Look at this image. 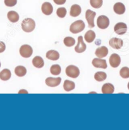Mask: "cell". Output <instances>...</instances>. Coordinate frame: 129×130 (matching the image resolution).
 <instances>
[{"label": "cell", "instance_id": "6da1fadb", "mask_svg": "<svg viewBox=\"0 0 129 130\" xmlns=\"http://www.w3.org/2000/svg\"><path fill=\"white\" fill-rule=\"evenodd\" d=\"M36 27V22L32 19L27 18L22 21V28L24 32H31L35 29Z\"/></svg>", "mask_w": 129, "mask_h": 130}, {"label": "cell", "instance_id": "7a4b0ae2", "mask_svg": "<svg viewBox=\"0 0 129 130\" xmlns=\"http://www.w3.org/2000/svg\"><path fill=\"white\" fill-rule=\"evenodd\" d=\"M85 23L82 20H77V21L71 23L70 27V31L72 34H78L79 32H82L84 28H85Z\"/></svg>", "mask_w": 129, "mask_h": 130}, {"label": "cell", "instance_id": "3957f363", "mask_svg": "<svg viewBox=\"0 0 129 130\" xmlns=\"http://www.w3.org/2000/svg\"><path fill=\"white\" fill-rule=\"evenodd\" d=\"M66 75L72 78H76L80 75V70L79 68L74 65H70L67 66L65 70Z\"/></svg>", "mask_w": 129, "mask_h": 130}, {"label": "cell", "instance_id": "277c9868", "mask_svg": "<svg viewBox=\"0 0 129 130\" xmlns=\"http://www.w3.org/2000/svg\"><path fill=\"white\" fill-rule=\"evenodd\" d=\"M19 52H20V54L22 57L25 58H28L32 56V53H33V49L31 45L25 44V45H22L20 47Z\"/></svg>", "mask_w": 129, "mask_h": 130}, {"label": "cell", "instance_id": "5b68a950", "mask_svg": "<svg viewBox=\"0 0 129 130\" xmlns=\"http://www.w3.org/2000/svg\"><path fill=\"white\" fill-rule=\"evenodd\" d=\"M109 20L105 15H101L97 19V25L101 29H106L109 27Z\"/></svg>", "mask_w": 129, "mask_h": 130}, {"label": "cell", "instance_id": "8992f818", "mask_svg": "<svg viewBox=\"0 0 129 130\" xmlns=\"http://www.w3.org/2000/svg\"><path fill=\"white\" fill-rule=\"evenodd\" d=\"M96 15L95 11L91 10H87L85 12V19L88 23L89 28H93L94 27V18Z\"/></svg>", "mask_w": 129, "mask_h": 130}, {"label": "cell", "instance_id": "52a82bcc", "mask_svg": "<svg viewBox=\"0 0 129 130\" xmlns=\"http://www.w3.org/2000/svg\"><path fill=\"white\" fill-rule=\"evenodd\" d=\"M114 30L117 34L123 35L127 32V25L123 22H119L114 25Z\"/></svg>", "mask_w": 129, "mask_h": 130}, {"label": "cell", "instance_id": "ba28073f", "mask_svg": "<svg viewBox=\"0 0 129 130\" xmlns=\"http://www.w3.org/2000/svg\"><path fill=\"white\" fill-rule=\"evenodd\" d=\"M109 44L112 48L114 49H120L122 47L123 45V40L121 39L114 37L109 40Z\"/></svg>", "mask_w": 129, "mask_h": 130}, {"label": "cell", "instance_id": "9c48e42d", "mask_svg": "<svg viewBox=\"0 0 129 130\" xmlns=\"http://www.w3.org/2000/svg\"><path fill=\"white\" fill-rule=\"evenodd\" d=\"M110 66L113 68H117L121 63V58L117 54H113L111 55L109 59Z\"/></svg>", "mask_w": 129, "mask_h": 130}, {"label": "cell", "instance_id": "30bf717a", "mask_svg": "<svg viewBox=\"0 0 129 130\" xmlns=\"http://www.w3.org/2000/svg\"><path fill=\"white\" fill-rule=\"evenodd\" d=\"M61 82H62V78L60 77H48L45 80L46 84L50 87H55L58 86L60 84Z\"/></svg>", "mask_w": 129, "mask_h": 130}, {"label": "cell", "instance_id": "8fae6325", "mask_svg": "<svg viewBox=\"0 0 129 130\" xmlns=\"http://www.w3.org/2000/svg\"><path fill=\"white\" fill-rule=\"evenodd\" d=\"M92 64L94 67L97 68L106 69L108 67L106 61L105 59H102L99 58H94L92 60Z\"/></svg>", "mask_w": 129, "mask_h": 130}, {"label": "cell", "instance_id": "7c38bea8", "mask_svg": "<svg viewBox=\"0 0 129 130\" xmlns=\"http://www.w3.org/2000/svg\"><path fill=\"white\" fill-rule=\"evenodd\" d=\"M86 44L84 43V41H83V37L82 36H79L78 37V44L75 47V52L77 53H82L85 52L86 50Z\"/></svg>", "mask_w": 129, "mask_h": 130}, {"label": "cell", "instance_id": "4fadbf2b", "mask_svg": "<svg viewBox=\"0 0 129 130\" xmlns=\"http://www.w3.org/2000/svg\"><path fill=\"white\" fill-rule=\"evenodd\" d=\"M42 12L46 15H50L53 11V7L49 2H44L41 6Z\"/></svg>", "mask_w": 129, "mask_h": 130}, {"label": "cell", "instance_id": "5bb4252c", "mask_svg": "<svg viewBox=\"0 0 129 130\" xmlns=\"http://www.w3.org/2000/svg\"><path fill=\"white\" fill-rule=\"evenodd\" d=\"M113 10L115 13L118 15H122L125 12V6L122 3L118 2L114 5Z\"/></svg>", "mask_w": 129, "mask_h": 130}, {"label": "cell", "instance_id": "9a60e30c", "mask_svg": "<svg viewBox=\"0 0 129 130\" xmlns=\"http://www.w3.org/2000/svg\"><path fill=\"white\" fill-rule=\"evenodd\" d=\"M108 54V49L105 46H101L98 47L96 50L95 54L96 56L99 58H103L106 57Z\"/></svg>", "mask_w": 129, "mask_h": 130}, {"label": "cell", "instance_id": "2e32d148", "mask_svg": "<svg viewBox=\"0 0 129 130\" xmlns=\"http://www.w3.org/2000/svg\"><path fill=\"white\" fill-rule=\"evenodd\" d=\"M81 7L79 5H73L70 8V16L73 17H77L80 15V14L81 13Z\"/></svg>", "mask_w": 129, "mask_h": 130}, {"label": "cell", "instance_id": "e0dca14e", "mask_svg": "<svg viewBox=\"0 0 129 130\" xmlns=\"http://www.w3.org/2000/svg\"><path fill=\"white\" fill-rule=\"evenodd\" d=\"M101 90H102L103 93H105V94H111V93L114 92V87L113 86V84L107 83V84H105L103 85Z\"/></svg>", "mask_w": 129, "mask_h": 130}, {"label": "cell", "instance_id": "ac0fdd59", "mask_svg": "<svg viewBox=\"0 0 129 130\" xmlns=\"http://www.w3.org/2000/svg\"><path fill=\"white\" fill-rule=\"evenodd\" d=\"M46 58L49 60L52 61H56L59 59L60 54L58 51L54 50H50L47 52L46 53Z\"/></svg>", "mask_w": 129, "mask_h": 130}, {"label": "cell", "instance_id": "d6986e66", "mask_svg": "<svg viewBox=\"0 0 129 130\" xmlns=\"http://www.w3.org/2000/svg\"><path fill=\"white\" fill-rule=\"evenodd\" d=\"M32 64L37 68H41L44 66V61L41 56H37L32 59Z\"/></svg>", "mask_w": 129, "mask_h": 130}, {"label": "cell", "instance_id": "ffe728a7", "mask_svg": "<svg viewBox=\"0 0 129 130\" xmlns=\"http://www.w3.org/2000/svg\"><path fill=\"white\" fill-rule=\"evenodd\" d=\"M8 19L12 23H16L19 20V15L15 11H10L7 14Z\"/></svg>", "mask_w": 129, "mask_h": 130}, {"label": "cell", "instance_id": "44dd1931", "mask_svg": "<svg viewBox=\"0 0 129 130\" xmlns=\"http://www.w3.org/2000/svg\"><path fill=\"white\" fill-rule=\"evenodd\" d=\"M11 76V71L8 69H4L0 72V79L3 81H7L10 79Z\"/></svg>", "mask_w": 129, "mask_h": 130}, {"label": "cell", "instance_id": "7402d4cb", "mask_svg": "<svg viewBox=\"0 0 129 130\" xmlns=\"http://www.w3.org/2000/svg\"><path fill=\"white\" fill-rule=\"evenodd\" d=\"M84 38H85L86 42H87L88 43H91L94 41L95 38H96V34L93 30H90L86 32Z\"/></svg>", "mask_w": 129, "mask_h": 130}, {"label": "cell", "instance_id": "603a6c76", "mask_svg": "<svg viewBox=\"0 0 129 130\" xmlns=\"http://www.w3.org/2000/svg\"><path fill=\"white\" fill-rule=\"evenodd\" d=\"M15 73L19 77L24 76L27 73V69L23 66H18L15 68Z\"/></svg>", "mask_w": 129, "mask_h": 130}, {"label": "cell", "instance_id": "cb8c5ba5", "mask_svg": "<svg viewBox=\"0 0 129 130\" xmlns=\"http://www.w3.org/2000/svg\"><path fill=\"white\" fill-rule=\"evenodd\" d=\"M75 83L72 81L66 80L63 84V88L66 92H70V91L73 90L75 88Z\"/></svg>", "mask_w": 129, "mask_h": 130}, {"label": "cell", "instance_id": "d4e9b609", "mask_svg": "<svg viewBox=\"0 0 129 130\" xmlns=\"http://www.w3.org/2000/svg\"><path fill=\"white\" fill-rule=\"evenodd\" d=\"M107 78V75L106 73L103 71H97L95 73L94 78L97 82H103Z\"/></svg>", "mask_w": 129, "mask_h": 130}, {"label": "cell", "instance_id": "484cf974", "mask_svg": "<svg viewBox=\"0 0 129 130\" xmlns=\"http://www.w3.org/2000/svg\"><path fill=\"white\" fill-rule=\"evenodd\" d=\"M62 69L60 65L53 64L51 66L50 72L53 75H59L61 73Z\"/></svg>", "mask_w": 129, "mask_h": 130}, {"label": "cell", "instance_id": "4316f807", "mask_svg": "<svg viewBox=\"0 0 129 130\" xmlns=\"http://www.w3.org/2000/svg\"><path fill=\"white\" fill-rule=\"evenodd\" d=\"M63 43L66 47L74 46L75 44V40L71 37H66L63 40Z\"/></svg>", "mask_w": 129, "mask_h": 130}, {"label": "cell", "instance_id": "83f0119b", "mask_svg": "<svg viewBox=\"0 0 129 130\" xmlns=\"http://www.w3.org/2000/svg\"><path fill=\"white\" fill-rule=\"evenodd\" d=\"M103 0H90V4L94 8L97 9L101 8L103 5Z\"/></svg>", "mask_w": 129, "mask_h": 130}, {"label": "cell", "instance_id": "f1b7e54d", "mask_svg": "<svg viewBox=\"0 0 129 130\" xmlns=\"http://www.w3.org/2000/svg\"><path fill=\"white\" fill-rule=\"evenodd\" d=\"M120 75L123 78H129V68L128 67H123L120 71Z\"/></svg>", "mask_w": 129, "mask_h": 130}, {"label": "cell", "instance_id": "f546056e", "mask_svg": "<svg viewBox=\"0 0 129 130\" xmlns=\"http://www.w3.org/2000/svg\"><path fill=\"white\" fill-rule=\"evenodd\" d=\"M56 14L58 17L64 18L66 15V10L64 7H61L58 8L56 11Z\"/></svg>", "mask_w": 129, "mask_h": 130}, {"label": "cell", "instance_id": "4dcf8cb0", "mask_svg": "<svg viewBox=\"0 0 129 130\" xmlns=\"http://www.w3.org/2000/svg\"><path fill=\"white\" fill-rule=\"evenodd\" d=\"M17 3V0H5V4L6 6L13 7Z\"/></svg>", "mask_w": 129, "mask_h": 130}, {"label": "cell", "instance_id": "1f68e13d", "mask_svg": "<svg viewBox=\"0 0 129 130\" xmlns=\"http://www.w3.org/2000/svg\"><path fill=\"white\" fill-rule=\"evenodd\" d=\"M6 49V45L2 41H0V53H3Z\"/></svg>", "mask_w": 129, "mask_h": 130}, {"label": "cell", "instance_id": "d6a6232c", "mask_svg": "<svg viewBox=\"0 0 129 130\" xmlns=\"http://www.w3.org/2000/svg\"><path fill=\"white\" fill-rule=\"evenodd\" d=\"M54 3H55L56 5H62L65 4L66 3V0H53Z\"/></svg>", "mask_w": 129, "mask_h": 130}, {"label": "cell", "instance_id": "836d02e7", "mask_svg": "<svg viewBox=\"0 0 129 130\" xmlns=\"http://www.w3.org/2000/svg\"><path fill=\"white\" fill-rule=\"evenodd\" d=\"M127 87H128V89L129 90V82H128V85H127Z\"/></svg>", "mask_w": 129, "mask_h": 130}, {"label": "cell", "instance_id": "e575fe53", "mask_svg": "<svg viewBox=\"0 0 129 130\" xmlns=\"http://www.w3.org/2000/svg\"><path fill=\"white\" fill-rule=\"evenodd\" d=\"M0 67H1V63H0Z\"/></svg>", "mask_w": 129, "mask_h": 130}]
</instances>
